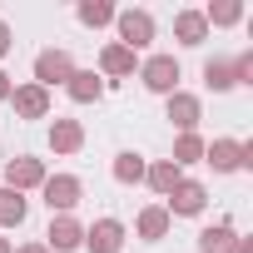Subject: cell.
Instances as JSON below:
<instances>
[{"mask_svg":"<svg viewBox=\"0 0 253 253\" xmlns=\"http://www.w3.org/2000/svg\"><path fill=\"white\" fill-rule=\"evenodd\" d=\"M15 253H50V248H45V243H20Z\"/></svg>","mask_w":253,"mask_h":253,"instance_id":"83f0119b","label":"cell"},{"mask_svg":"<svg viewBox=\"0 0 253 253\" xmlns=\"http://www.w3.org/2000/svg\"><path fill=\"white\" fill-rule=\"evenodd\" d=\"M204 204H209V189H204L199 179H179L174 194H169V204H164V213H169V218H199Z\"/></svg>","mask_w":253,"mask_h":253,"instance_id":"8992f818","label":"cell"},{"mask_svg":"<svg viewBox=\"0 0 253 253\" xmlns=\"http://www.w3.org/2000/svg\"><path fill=\"white\" fill-rule=\"evenodd\" d=\"M204 84L218 89V94L233 89V84H238V80H233V60H209V65H204Z\"/></svg>","mask_w":253,"mask_h":253,"instance_id":"603a6c76","label":"cell"},{"mask_svg":"<svg viewBox=\"0 0 253 253\" xmlns=\"http://www.w3.org/2000/svg\"><path fill=\"white\" fill-rule=\"evenodd\" d=\"M114 30H119L114 45H124V50H144V45L159 35V25H154L149 10H119V15H114Z\"/></svg>","mask_w":253,"mask_h":253,"instance_id":"7a4b0ae2","label":"cell"},{"mask_svg":"<svg viewBox=\"0 0 253 253\" xmlns=\"http://www.w3.org/2000/svg\"><path fill=\"white\" fill-rule=\"evenodd\" d=\"M25 213H30L25 194H15V189H0V228H20V223H25Z\"/></svg>","mask_w":253,"mask_h":253,"instance_id":"ffe728a7","label":"cell"},{"mask_svg":"<svg viewBox=\"0 0 253 253\" xmlns=\"http://www.w3.org/2000/svg\"><path fill=\"white\" fill-rule=\"evenodd\" d=\"M233 80L238 84H253V55H238L233 60Z\"/></svg>","mask_w":253,"mask_h":253,"instance_id":"d4e9b609","label":"cell"},{"mask_svg":"<svg viewBox=\"0 0 253 253\" xmlns=\"http://www.w3.org/2000/svg\"><path fill=\"white\" fill-rule=\"evenodd\" d=\"M114 5H109V0H80V5H75V20L80 25H89V30H99V25H114Z\"/></svg>","mask_w":253,"mask_h":253,"instance_id":"d6986e66","label":"cell"},{"mask_svg":"<svg viewBox=\"0 0 253 253\" xmlns=\"http://www.w3.org/2000/svg\"><path fill=\"white\" fill-rule=\"evenodd\" d=\"M65 94H70L75 104H94V99L104 94V80H99L94 70H75V75H70V84H65Z\"/></svg>","mask_w":253,"mask_h":253,"instance_id":"2e32d148","label":"cell"},{"mask_svg":"<svg viewBox=\"0 0 253 253\" xmlns=\"http://www.w3.org/2000/svg\"><path fill=\"white\" fill-rule=\"evenodd\" d=\"M10 89H15V84H10V75L0 70V99H10Z\"/></svg>","mask_w":253,"mask_h":253,"instance_id":"4316f807","label":"cell"},{"mask_svg":"<svg viewBox=\"0 0 253 253\" xmlns=\"http://www.w3.org/2000/svg\"><path fill=\"white\" fill-rule=\"evenodd\" d=\"M164 114H169V124H174L179 134H194V129H199V119H204V104H199V94H189V89H174Z\"/></svg>","mask_w":253,"mask_h":253,"instance_id":"ba28073f","label":"cell"},{"mask_svg":"<svg viewBox=\"0 0 253 253\" xmlns=\"http://www.w3.org/2000/svg\"><path fill=\"white\" fill-rule=\"evenodd\" d=\"M139 80H144V89L149 94H174L179 89V80H184V70H179V60L174 55H149L144 65H139Z\"/></svg>","mask_w":253,"mask_h":253,"instance_id":"6da1fadb","label":"cell"},{"mask_svg":"<svg viewBox=\"0 0 253 253\" xmlns=\"http://www.w3.org/2000/svg\"><path fill=\"white\" fill-rule=\"evenodd\" d=\"M10 45H15V35H10V25H5V20H0V60L10 55Z\"/></svg>","mask_w":253,"mask_h":253,"instance_id":"484cf974","label":"cell"},{"mask_svg":"<svg viewBox=\"0 0 253 253\" xmlns=\"http://www.w3.org/2000/svg\"><path fill=\"white\" fill-rule=\"evenodd\" d=\"M144 169H149V159L134 154V149L114 154V179H119V184H144Z\"/></svg>","mask_w":253,"mask_h":253,"instance_id":"44dd1931","label":"cell"},{"mask_svg":"<svg viewBox=\"0 0 253 253\" xmlns=\"http://www.w3.org/2000/svg\"><path fill=\"white\" fill-rule=\"evenodd\" d=\"M233 248H238L233 223H209V228L199 233V253H233Z\"/></svg>","mask_w":253,"mask_h":253,"instance_id":"ac0fdd59","label":"cell"},{"mask_svg":"<svg viewBox=\"0 0 253 253\" xmlns=\"http://www.w3.org/2000/svg\"><path fill=\"white\" fill-rule=\"evenodd\" d=\"M50 149L65 154V159L80 154V149H84V124H80V119H55V124H50Z\"/></svg>","mask_w":253,"mask_h":253,"instance_id":"7c38bea8","label":"cell"},{"mask_svg":"<svg viewBox=\"0 0 253 253\" xmlns=\"http://www.w3.org/2000/svg\"><path fill=\"white\" fill-rule=\"evenodd\" d=\"M179 179H184V169H174V164H169V159H154V164H149V169H144V184H149V189H154V194H159V199H169V194H174V184H179Z\"/></svg>","mask_w":253,"mask_h":253,"instance_id":"e0dca14e","label":"cell"},{"mask_svg":"<svg viewBox=\"0 0 253 253\" xmlns=\"http://www.w3.org/2000/svg\"><path fill=\"white\" fill-rule=\"evenodd\" d=\"M169 228H174V218L164 213V204H149V209H139V218H134V233H139L144 243L169 238Z\"/></svg>","mask_w":253,"mask_h":253,"instance_id":"4fadbf2b","label":"cell"},{"mask_svg":"<svg viewBox=\"0 0 253 253\" xmlns=\"http://www.w3.org/2000/svg\"><path fill=\"white\" fill-rule=\"evenodd\" d=\"M174 40H179V45H204V40H209L204 10H179V15H174Z\"/></svg>","mask_w":253,"mask_h":253,"instance_id":"9a60e30c","label":"cell"},{"mask_svg":"<svg viewBox=\"0 0 253 253\" xmlns=\"http://www.w3.org/2000/svg\"><path fill=\"white\" fill-rule=\"evenodd\" d=\"M99 75L104 80H124V75H134V50H124V45H104L99 50Z\"/></svg>","mask_w":253,"mask_h":253,"instance_id":"5bb4252c","label":"cell"},{"mask_svg":"<svg viewBox=\"0 0 253 253\" xmlns=\"http://www.w3.org/2000/svg\"><path fill=\"white\" fill-rule=\"evenodd\" d=\"M40 184H45V164H40V159L20 154V159H10V164H5V189L30 194V189H40Z\"/></svg>","mask_w":253,"mask_h":253,"instance_id":"8fae6325","label":"cell"},{"mask_svg":"<svg viewBox=\"0 0 253 253\" xmlns=\"http://www.w3.org/2000/svg\"><path fill=\"white\" fill-rule=\"evenodd\" d=\"M40 194H45V204H50V213H70L80 199H84V184L75 179V174H45V184H40Z\"/></svg>","mask_w":253,"mask_h":253,"instance_id":"5b68a950","label":"cell"},{"mask_svg":"<svg viewBox=\"0 0 253 253\" xmlns=\"http://www.w3.org/2000/svg\"><path fill=\"white\" fill-rule=\"evenodd\" d=\"M70 75H75V55H70V50H40V55H35V84H40V89L70 84Z\"/></svg>","mask_w":253,"mask_h":253,"instance_id":"277c9868","label":"cell"},{"mask_svg":"<svg viewBox=\"0 0 253 253\" xmlns=\"http://www.w3.org/2000/svg\"><path fill=\"white\" fill-rule=\"evenodd\" d=\"M238 20H243V5H238V0H213V5L204 10V25H209V30H213V25L223 30V25H238Z\"/></svg>","mask_w":253,"mask_h":253,"instance_id":"7402d4cb","label":"cell"},{"mask_svg":"<svg viewBox=\"0 0 253 253\" xmlns=\"http://www.w3.org/2000/svg\"><path fill=\"white\" fill-rule=\"evenodd\" d=\"M204 164H213V174L248 169L253 164V144H243V139H213V144H204Z\"/></svg>","mask_w":253,"mask_h":253,"instance_id":"3957f363","label":"cell"},{"mask_svg":"<svg viewBox=\"0 0 253 253\" xmlns=\"http://www.w3.org/2000/svg\"><path fill=\"white\" fill-rule=\"evenodd\" d=\"M199 159H204V139H199V134H179V139H174V159H169V164H174V169H184V164H199Z\"/></svg>","mask_w":253,"mask_h":253,"instance_id":"cb8c5ba5","label":"cell"},{"mask_svg":"<svg viewBox=\"0 0 253 253\" xmlns=\"http://www.w3.org/2000/svg\"><path fill=\"white\" fill-rule=\"evenodd\" d=\"M0 253H15V243H10V238H0Z\"/></svg>","mask_w":253,"mask_h":253,"instance_id":"f1b7e54d","label":"cell"},{"mask_svg":"<svg viewBox=\"0 0 253 253\" xmlns=\"http://www.w3.org/2000/svg\"><path fill=\"white\" fill-rule=\"evenodd\" d=\"M45 248H50V253H75V248H84V223H80L75 213H50Z\"/></svg>","mask_w":253,"mask_h":253,"instance_id":"52a82bcc","label":"cell"},{"mask_svg":"<svg viewBox=\"0 0 253 253\" xmlns=\"http://www.w3.org/2000/svg\"><path fill=\"white\" fill-rule=\"evenodd\" d=\"M10 104H15L20 119H50V89H40L35 80L30 84H15L10 89Z\"/></svg>","mask_w":253,"mask_h":253,"instance_id":"30bf717a","label":"cell"},{"mask_svg":"<svg viewBox=\"0 0 253 253\" xmlns=\"http://www.w3.org/2000/svg\"><path fill=\"white\" fill-rule=\"evenodd\" d=\"M124 238H129V233H124L119 218H94V223L84 228V248H89V253H119Z\"/></svg>","mask_w":253,"mask_h":253,"instance_id":"9c48e42d","label":"cell"}]
</instances>
